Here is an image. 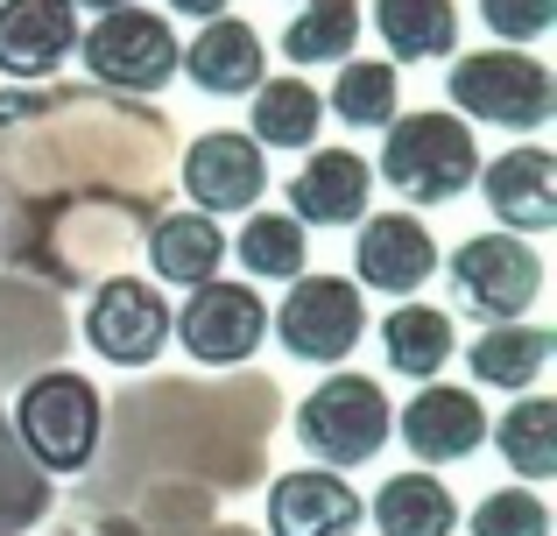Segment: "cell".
Returning <instances> with one entry per match:
<instances>
[{
    "mask_svg": "<svg viewBox=\"0 0 557 536\" xmlns=\"http://www.w3.org/2000/svg\"><path fill=\"white\" fill-rule=\"evenodd\" d=\"M360 28H368L360 0H304V14L283 28V57H289V64H332V57H354Z\"/></svg>",
    "mask_w": 557,
    "mask_h": 536,
    "instance_id": "cb8c5ba5",
    "label": "cell"
},
{
    "mask_svg": "<svg viewBox=\"0 0 557 536\" xmlns=\"http://www.w3.org/2000/svg\"><path fill=\"white\" fill-rule=\"evenodd\" d=\"M354 275L381 297H409L437 275V240L417 212H374L360 220V240H354Z\"/></svg>",
    "mask_w": 557,
    "mask_h": 536,
    "instance_id": "7c38bea8",
    "label": "cell"
},
{
    "mask_svg": "<svg viewBox=\"0 0 557 536\" xmlns=\"http://www.w3.org/2000/svg\"><path fill=\"white\" fill-rule=\"evenodd\" d=\"M318 121H325V92L318 85H304V78H275V85H261L255 92V149H311L318 141Z\"/></svg>",
    "mask_w": 557,
    "mask_h": 536,
    "instance_id": "7402d4cb",
    "label": "cell"
},
{
    "mask_svg": "<svg viewBox=\"0 0 557 536\" xmlns=\"http://www.w3.org/2000/svg\"><path fill=\"white\" fill-rule=\"evenodd\" d=\"M219 262H226V234H219V220H205V212H163V220L149 226V269L163 275V283H212Z\"/></svg>",
    "mask_w": 557,
    "mask_h": 536,
    "instance_id": "d6986e66",
    "label": "cell"
},
{
    "mask_svg": "<svg viewBox=\"0 0 557 536\" xmlns=\"http://www.w3.org/2000/svg\"><path fill=\"white\" fill-rule=\"evenodd\" d=\"M395 431H403V445L423 459V466H451V459H466V452H480V445H487V410H480L473 388L423 382L417 396L403 402Z\"/></svg>",
    "mask_w": 557,
    "mask_h": 536,
    "instance_id": "8fae6325",
    "label": "cell"
},
{
    "mask_svg": "<svg viewBox=\"0 0 557 536\" xmlns=\"http://www.w3.org/2000/svg\"><path fill=\"white\" fill-rule=\"evenodd\" d=\"M177 28L170 14H149V8H113L99 14L92 28H78V57L92 71V85L107 92H163L177 78Z\"/></svg>",
    "mask_w": 557,
    "mask_h": 536,
    "instance_id": "5b68a950",
    "label": "cell"
},
{
    "mask_svg": "<svg viewBox=\"0 0 557 536\" xmlns=\"http://www.w3.org/2000/svg\"><path fill=\"white\" fill-rule=\"evenodd\" d=\"M395 107H403V85H395L388 64H346L339 85H332V113L346 127H388Z\"/></svg>",
    "mask_w": 557,
    "mask_h": 536,
    "instance_id": "4316f807",
    "label": "cell"
},
{
    "mask_svg": "<svg viewBox=\"0 0 557 536\" xmlns=\"http://www.w3.org/2000/svg\"><path fill=\"white\" fill-rule=\"evenodd\" d=\"M381 177L388 191H403L409 205H451L466 184L480 177V149H473V127L459 113H395L388 141H381Z\"/></svg>",
    "mask_w": 557,
    "mask_h": 536,
    "instance_id": "6da1fadb",
    "label": "cell"
},
{
    "mask_svg": "<svg viewBox=\"0 0 557 536\" xmlns=\"http://www.w3.org/2000/svg\"><path fill=\"white\" fill-rule=\"evenodd\" d=\"M226 248L240 254L247 275H283V283H297L311 240H304V226L289 220V212H255V220L240 226V240H226Z\"/></svg>",
    "mask_w": 557,
    "mask_h": 536,
    "instance_id": "484cf974",
    "label": "cell"
},
{
    "mask_svg": "<svg viewBox=\"0 0 557 536\" xmlns=\"http://www.w3.org/2000/svg\"><path fill=\"white\" fill-rule=\"evenodd\" d=\"M177 71H190V85H198L205 99H255L269 57H261V36L247 22L219 14V22H205L177 50Z\"/></svg>",
    "mask_w": 557,
    "mask_h": 536,
    "instance_id": "e0dca14e",
    "label": "cell"
},
{
    "mask_svg": "<svg viewBox=\"0 0 557 536\" xmlns=\"http://www.w3.org/2000/svg\"><path fill=\"white\" fill-rule=\"evenodd\" d=\"M85 339L92 353H107L113 367H149L170 339V303L156 297L141 275H107L85 303Z\"/></svg>",
    "mask_w": 557,
    "mask_h": 536,
    "instance_id": "9c48e42d",
    "label": "cell"
},
{
    "mask_svg": "<svg viewBox=\"0 0 557 536\" xmlns=\"http://www.w3.org/2000/svg\"><path fill=\"white\" fill-rule=\"evenodd\" d=\"M451 107L487 127H544L557 113V78L530 50H473L451 64Z\"/></svg>",
    "mask_w": 557,
    "mask_h": 536,
    "instance_id": "277c9868",
    "label": "cell"
},
{
    "mask_svg": "<svg viewBox=\"0 0 557 536\" xmlns=\"http://www.w3.org/2000/svg\"><path fill=\"white\" fill-rule=\"evenodd\" d=\"M374 28L403 64L459 50V8L451 0H374Z\"/></svg>",
    "mask_w": 557,
    "mask_h": 536,
    "instance_id": "44dd1931",
    "label": "cell"
},
{
    "mask_svg": "<svg viewBox=\"0 0 557 536\" xmlns=\"http://www.w3.org/2000/svg\"><path fill=\"white\" fill-rule=\"evenodd\" d=\"M170 332H177L184 353L205 360V367H240V360L269 339V303L255 297V283L212 275V283H198V297L170 317Z\"/></svg>",
    "mask_w": 557,
    "mask_h": 536,
    "instance_id": "ba28073f",
    "label": "cell"
},
{
    "mask_svg": "<svg viewBox=\"0 0 557 536\" xmlns=\"http://www.w3.org/2000/svg\"><path fill=\"white\" fill-rule=\"evenodd\" d=\"M480 198L508 234H550L557 226V155L550 149H508L480 170Z\"/></svg>",
    "mask_w": 557,
    "mask_h": 536,
    "instance_id": "2e32d148",
    "label": "cell"
},
{
    "mask_svg": "<svg viewBox=\"0 0 557 536\" xmlns=\"http://www.w3.org/2000/svg\"><path fill=\"white\" fill-rule=\"evenodd\" d=\"M473 536H550V509L530 495V487H502L473 509Z\"/></svg>",
    "mask_w": 557,
    "mask_h": 536,
    "instance_id": "83f0119b",
    "label": "cell"
},
{
    "mask_svg": "<svg viewBox=\"0 0 557 536\" xmlns=\"http://www.w3.org/2000/svg\"><path fill=\"white\" fill-rule=\"evenodd\" d=\"M550 353H557V339L544 325H487L466 360H473V374L487 388H530L550 367Z\"/></svg>",
    "mask_w": 557,
    "mask_h": 536,
    "instance_id": "603a6c76",
    "label": "cell"
},
{
    "mask_svg": "<svg viewBox=\"0 0 557 536\" xmlns=\"http://www.w3.org/2000/svg\"><path fill=\"white\" fill-rule=\"evenodd\" d=\"M360 332H368V303H360V283H346V275H297L275 311L283 353L311 360V367H339L360 346Z\"/></svg>",
    "mask_w": 557,
    "mask_h": 536,
    "instance_id": "52a82bcc",
    "label": "cell"
},
{
    "mask_svg": "<svg viewBox=\"0 0 557 536\" xmlns=\"http://www.w3.org/2000/svg\"><path fill=\"white\" fill-rule=\"evenodd\" d=\"M502 459L522 481H550L557 473V402L550 396H522L516 410H502Z\"/></svg>",
    "mask_w": 557,
    "mask_h": 536,
    "instance_id": "d4e9b609",
    "label": "cell"
},
{
    "mask_svg": "<svg viewBox=\"0 0 557 536\" xmlns=\"http://www.w3.org/2000/svg\"><path fill=\"white\" fill-rule=\"evenodd\" d=\"M368 501L354 495L346 473L297 466L269 487V536H354Z\"/></svg>",
    "mask_w": 557,
    "mask_h": 536,
    "instance_id": "4fadbf2b",
    "label": "cell"
},
{
    "mask_svg": "<svg viewBox=\"0 0 557 536\" xmlns=\"http://www.w3.org/2000/svg\"><path fill=\"white\" fill-rule=\"evenodd\" d=\"M374 198V163L354 149H318L289 177V220L297 226H360Z\"/></svg>",
    "mask_w": 557,
    "mask_h": 536,
    "instance_id": "5bb4252c",
    "label": "cell"
},
{
    "mask_svg": "<svg viewBox=\"0 0 557 536\" xmlns=\"http://www.w3.org/2000/svg\"><path fill=\"white\" fill-rule=\"evenodd\" d=\"M14 431H22L28 459H36L42 473H85L92 452H99V431H107V402H99V388L85 382V374L50 367L22 388Z\"/></svg>",
    "mask_w": 557,
    "mask_h": 536,
    "instance_id": "7a4b0ae2",
    "label": "cell"
},
{
    "mask_svg": "<svg viewBox=\"0 0 557 536\" xmlns=\"http://www.w3.org/2000/svg\"><path fill=\"white\" fill-rule=\"evenodd\" d=\"M480 22L502 42H536L557 22V0H480Z\"/></svg>",
    "mask_w": 557,
    "mask_h": 536,
    "instance_id": "f1b7e54d",
    "label": "cell"
},
{
    "mask_svg": "<svg viewBox=\"0 0 557 536\" xmlns=\"http://www.w3.org/2000/svg\"><path fill=\"white\" fill-rule=\"evenodd\" d=\"M170 14H205V22H219V14H226V0H170Z\"/></svg>",
    "mask_w": 557,
    "mask_h": 536,
    "instance_id": "f546056e",
    "label": "cell"
},
{
    "mask_svg": "<svg viewBox=\"0 0 557 536\" xmlns=\"http://www.w3.org/2000/svg\"><path fill=\"white\" fill-rule=\"evenodd\" d=\"M445 275H451V289H459V303L473 317H487V325H522V311L544 297V254H536L530 240H508V234L459 240Z\"/></svg>",
    "mask_w": 557,
    "mask_h": 536,
    "instance_id": "8992f818",
    "label": "cell"
},
{
    "mask_svg": "<svg viewBox=\"0 0 557 536\" xmlns=\"http://www.w3.org/2000/svg\"><path fill=\"white\" fill-rule=\"evenodd\" d=\"M184 191L205 220H226V212H255L269 191V155L255 149L233 127H212L184 149Z\"/></svg>",
    "mask_w": 557,
    "mask_h": 536,
    "instance_id": "30bf717a",
    "label": "cell"
},
{
    "mask_svg": "<svg viewBox=\"0 0 557 536\" xmlns=\"http://www.w3.org/2000/svg\"><path fill=\"white\" fill-rule=\"evenodd\" d=\"M71 8H99V14H113V8H135V0H71Z\"/></svg>",
    "mask_w": 557,
    "mask_h": 536,
    "instance_id": "4dcf8cb0",
    "label": "cell"
},
{
    "mask_svg": "<svg viewBox=\"0 0 557 536\" xmlns=\"http://www.w3.org/2000/svg\"><path fill=\"white\" fill-rule=\"evenodd\" d=\"M78 50V8L71 0H0V71L8 78H50Z\"/></svg>",
    "mask_w": 557,
    "mask_h": 536,
    "instance_id": "9a60e30c",
    "label": "cell"
},
{
    "mask_svg": "<svg viewBox=\"0 0 557 536\" xmlns=\"http://www.w3.org/2000/svg\"><path fill=\"white\" fill-rule=\"evenodd\" d=\"M388 396L374 374H332L297 402V445L325 466H368L388 445Z\"/></svg>",
    "mask_w": 557,
    "mask_h": 536,
    "instance_id": "3957f363",
    "label": "cell"
},
{
    "mask_svg": "<svg viewBox=\"0 0 557 536\" xmlns=\"http://www.w3.org/2000/svg\"><path fill=\"white\" fill-rule=\"evenodd\" d=\"M381 353H388V367L409 374V382H437L445 360L459 353V325H451L437 303H395V311L381 317Z\"/></svg>",
    "mask_w": 557,
    "mask_h": 536,
    "instance_id": "ac0fdd59",
    "label": "cell"
},
{
    "mask_svg": "<svg viewBox=\"0 0 557 536\" xmlns=\"http://www.w3.org/2000/svg\"><path fill=\"white\" fill-rule=\"evenodd\" d=\"M374 529L381 536H451L459 529V501L437 473H395L374 495Z\"/></svg>",
    "mask_w": 557,
    "mask_h": 536,
    "instance_id": "ffe728a7",
    "label": "cell"
}]
</instances>
